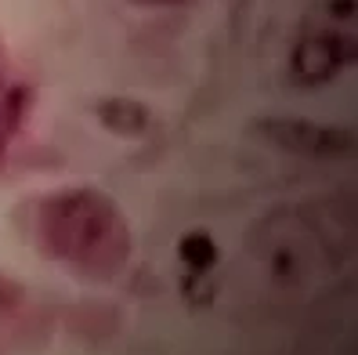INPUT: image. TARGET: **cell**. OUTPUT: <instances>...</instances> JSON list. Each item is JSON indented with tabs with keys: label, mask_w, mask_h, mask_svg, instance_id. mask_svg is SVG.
<instances>
[{
	"label": "cell",
	"mask_w": 358,
	"mask_h": 355,
	"mask_svg": "<svg viewBox=\"0 0 358 355\" xmlns=\"http://www.w3.org/2000/svg\"><path fill=\"white\" fill-rule=\"evenodd\" d=\"M134 4H185V0H134Z\"/></svg>",
	"instance_id": "9"
},
{
	"label": "cell",
	"mask_w": 358,
	"mask_h": 355,
	"mask_svg": "<svg viewBox=\"0 0 358 355\" xmlns=\"http://www.w3.org/2000/svg\"><path fill=\"white\" fill-rule=\"evenodd\" d=\"M355 58V40L348 33H308L293 48L289 69L304 88H322Z\"/></svg>",
	"instance_id": "3"
},
{
	"label": "cell",
	"mask_w": 358,
	"mask_h": 355,
	"mask_svg": "<svg viewBox=\"0 0 358 355\" xmlns=\"http://www.w3.org/2000/svg\"><path fill=\"white\" fill-rule=\"evenodd\" d=\"M48 250L87 272H116L131 254V228L120 207L98 189H66L40 207Z\"/></svg>",
	"instance_id": "1"
},
{
	"label": "cell",
	"mask_w": 358,
	"mask_h": 355,
	"mask_svg": "<svg viewBox=\"0 0 358 355\" xmlns=\"http://www.w3.org/2000/svg\"><path fill=\"white\" fill-rule=\"evenodd\" d=\"M178 258L185 261V268L192 276H206L210 268L217 265V243L210 232H203V228H192V232H185L178 239Z\"/></svg>",
	"instance_id": "6"
},
{
	"label": "cell",
	"mask_w": 358,
	"mask_h": 355,
	"mask_svg": "<svg viewBox=\"0 0 358 355\" xmlns=\"http://www.w3.org/2000/svg\"><path fill=\"white\" fill-rule=\"evenodd\" d=\"M29 102H33L29 83H18V80H4V76H0V156L8 153L11 138L26 127Z\"/></svg>",
	"instance_id": "5"
},
{
	"label": "cell",
	"mask_w": 358,
	"mask_h": 355,
	"mask_svg": "<svg viewBox=\"0 0 358 355\" xmlns=\"http://www.w3.org/2000/svg\"><path fill=\"white\" fill-rule=\"evenodd\" d=\"M329 11H333L336 18H351V15H355V0H333Z\"/></svg>",
	"instance_id": "7"
},
{
	"label": "cell",
	"mask_w": 358,
	"mask_h": 355,
	"mask_svg": "<svg viewBox=\"0 0 358 355\" xmlns=\"http://www.w3.org/2000/svg\"><path fill=\"white\" fill-rule=\"evenodd\" d=\"M15 283H8L4 276H0V308H8V305H15L18 298H22V294H4V290H11Z\"/></svg>",
	"instance_id": "8"
},
{
	"label": "cell",
	"mask_w": 358,
	"mask_h": 355,
	"mask_svg": "<svg viewBox=\"0 0 358 355\" xmlns=\"http://www.w3.org/2000/svg\"><path fill=\"white\" fill-rule=\"evenodd\" d=\"M94 113H98L101 127L120 134V138H141L152 123L149 106H141V102H134V98H105V102H98Z\"/></svg>",
	"instance_id": "4"
},
{
	"label": "cell",
	"mask_w": 358,
	"mask_h": 355,
	"mask_svg": "<svg viewBox=\"0 0 358 355\" xmlns=\"http://www.w3.org/2000/svg\"><path fill=\"white\" fill-rule=\"evenodd\" d=\"M268 145L297 156H344L355 149L351 127H333V123H311L297 116H271L254 127Z\"/></svg>",
	"instance_id": "2"
}]
</instances>
